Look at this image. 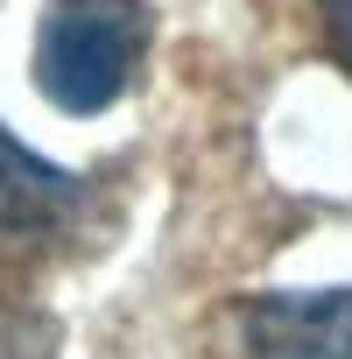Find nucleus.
<instances>
[{
    "label": "nucleus",
    "instance_id": "obj_1",
    "mask_svg": "<svg viewBox=\"0 0 352 359\" xmlns=\"http://www.w3.org/2000/svg\"><path fill=\"white\" fill-rule=\"evenodd\" d=\"M155 15L141 0H50L43 36H36V85L64 113H99L113 106L141 57H148Z\"/></svg>",
    "mask_w": 352,
    "mask_h": 359
},
{
    "label": "nucleus",
    "instance_id": "obj_2",
    "mask_svg": "<svg viewBox=\"0 0 352 359\" xmlns=\"http://www.w3.org/2000/svg\"><path fill=\"white\" fill-rule=\"evenodd\" d=\"M254 359H352V289H275L240 310Z\"/></svg>",
    "mask_w": 352,
    "mask_h": 359
},
{
    "label": "nucleus",
    "instance_id": "obj_3",
    "mask_svg": "<svg viewBox=\"0 0 352 359\" xmlns=\"http://www.w3.org/2000/svg\"><path fill=\"white\" fill-rule=\"evenodd\" d=\"M78 176L43 162L8 120H0V233H50L78 205Z\"/></svg>",
    "mask_w": 352,
    "mask_h": 359
},
{
    "label": "nucleus",
    "instance_id": "obj_4",
    "mask_svg": "<svg viewBox=\"0 0 352 359\" xmlns=\"http://www.w3.org/2000/svg\"><path fill=\"white\" fill-rule=\"evenodd\" d=\"M317 22H324V50H331V64L352 78V0H317Z\"/></svg>",
    "mask_w": 352,
    "mask_h": 359
}]
</instances>
